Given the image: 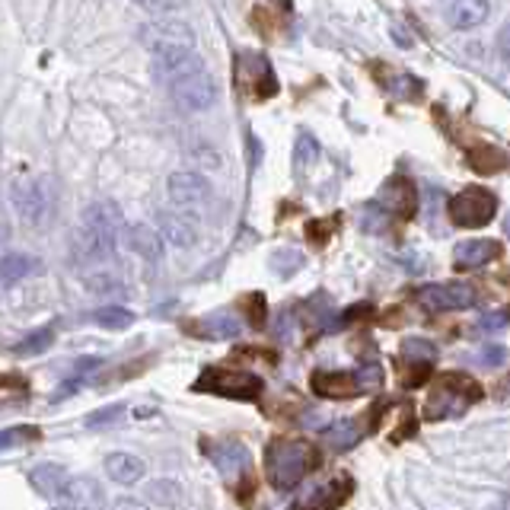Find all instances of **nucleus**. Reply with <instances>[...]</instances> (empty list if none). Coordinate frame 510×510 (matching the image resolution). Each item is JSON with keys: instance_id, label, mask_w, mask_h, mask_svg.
<instances>
[{"instance_id": "1", "label": "nucleus", "mask_w": 510, "mask_h": 510, "mask_svg": "<svg viewBox=\"0 0 510 510\" xmlns=\"http://www.w3.org/2000/svg\"><path fill=\"white\" fill-rule=\"evenodd\" d=\"M121 233V211L112 202H96L83 211L74 236V252L80 262H109Z\"/></svg>"}, {"instance_id": "2", "label": "nucleus", "mask_w": 510, "mask_h": 510, "mask_svg": "<svg viewBox=\"0 0 510 510\" xmlns=\"http://www.w3.org/2000/svg\"><path fill=\"white\" fill-rule=\"evenodd\" d=\"M313 466H316V453L307 440L275 437L265 447V476H269L271 488L278 491H294Z\"/></svg>"}, {"instance_id": "3", "label": "nucleus", "mask_w": 510, "mask_h": 510, "mask_svg": "<svg viewBox=\"0 0 510 510\" xmlns=\"http://www.w3.org/2000/svg\"><path fill=\"white\" fill-rule=\"evenodd\" d=\"M482 386H478L472 376L450 370V373H440L434 380V392L428 399V418H450L463 415L469 405H476L482 399Z\"/></svg>"}, {"instance_id": "4", "label": "nucleus", "mask_w": 510, "mask_h": 510, "mask_svg": "<svg viewBox=\"0 0 510 510\" xmlns=\"http://www.w3.org/2000/svg\"><path fill=\"white\" fill-rule=\"evenodd\" d=\"M265 382L255 373H242V370H221V367H208L198 376L195 390L198 392H214L223 399H236V402H255L262 396Z\"/></svg>"}, {"instance_id": "5", "label": "nucleus", "mask_w": 510, "mask_h": 510, "mask_svg": "<svg viewBox=\"0 0 510 510\" xmlns=\"http://www.w3.org/2000/svg\"><path fill=\"white\" fill-rule=\"evenodd\" d=\"M447 214H450V221L463 230L488 227L497 214V198H495V192H488V188L469 185V188H463L459 195L450 198Z\"/></svg>"}, {"instance_id": "6", "label": "nucleus", "mask_w": 510, "mask_h": 510, "mask_svg": "<svg viewBox=\"0 0 510 510\" xmlns=\"http://www.w3.org/2000/svg\"><path fill=\"white\" fill-rule=\"evenodd\" d=\"M415 300L428 313H453V309H469L476 303V288L472 284L447 281V284H428L415 290Z\"/></svg>"}, {"instance_id": "7", "label": "nucleus", "mask_w": 510, "mask_h": 510, "mask_svg": "<svg viewBox=\"0 0 510 510\" xmlns=\"http://www.w3.org/2000/svg\"><path fill=\"white\" fill-rule=\"evenodd\" d=\"M236 80L255 99H269V96L278 93V80L275 71H271L269 58L255 52H242L240 61H236Z\"/></svg>"}, {"instance_id": "8", "label": "nucleus", "mask_w": 510, "mask_h": 510, "mask_svg": "<svg viewBox=\"0 0 510 510\" xmlns=\"http://www.w3.org/2000/svg\"><path fill=\"white\" fill-rule=\"evenodd\" d=\"M169 93H173V99L179 102L182 109H188V112H204V109H211L217 102V80L208 74V71H195V74L182 77V80L169 83Z\"/></svg>"}, {"instance_id": "9", "label": "nucleus", "mask_w": 510, "mask_h": 510, "mask_svg": "<svg viewBox=\"0 0 510 510\" xmlns=\"http://www.w3.org/2000/svg\"><path fill=\"white\" fill-rule=\"evenodd\" d=\"M204 68V61L195 54V48L188 45H169V48H156L154 52V77L169 87V83L182 80V77L195 74Z\"/></svg>"}, {"instance_id": "10", "label": "nucleus", "mask_w": 510, "mask_h": 510, "mask_svg": "<svg viewBox=\"0 0 510 510\" xmlns=\"http://www.w3.org/2000/svg\"><path fill=\"white\" fill-rule=\"evenodd\" d=\"M376 204H380L390 217H396V221H411L418 211V192L409 179L392 175V179H386V185L380 188Z\"/></svg>"}, {"instance_id": "11", "label": "nucleus", "mask_w": 510, "mask_h": 510, "mask_svg": "<svg viewBox=\"0 0 510 510\" xmlns=\"http://www.w3.org/2000/svg\"><path fill=\"white\" fill-rule=\"evenodd\" d=\"M166 192H169V202L175 208H198L211 198V185L202 173H192V169H182V173H173L166 182Z\"/></svg>"}, {"instance_id": "12", "label": "nucleus", "mask_w": 510, "mask_h": 510, "mask_svg": "<svg viewBox=\"0 0 510 510\" xmlns=\"http://www.w3.org/2000/svg\"><path fill=\"white\" fill-rule=\"evenodd\" d=\"M14 208L26 223H42L52 211V195H48L45 182H16L14 185Z\"/></svg>"}, {"instance_id": "13", "label": "nucleus", "mask_w": 510, "mask_h": 510, "mask_svg": "<svg viewBox=\"0 0 510 510\" xmlns=\"http://www.w3.org/2000/svg\"><path fill=\"white\" fill-rule=\"evenodd\" d=\"M141 42L156 52V48H169V45H188L195 48V33L185 26V23H175V20H156L150 26L141 29Z\"/></svg>"}, {"instance_id": "14", "label": "nucleus", "mask_w": 510, "mask_h": 510, "mask_svg": "<svg viewBox=\"0 0 510 510\" xmlns=\"http://www.w3.org/2000/svg\"><path fill=\"white\" fill-rule=\"evenodd\" d=\"M156 233H160L169 246L188 249V246H195V240H198V223L188 214H182V211H160V214H156Z\"/></svg>"}, {"instance_id": "15", "label": "nucleus", "mask_w": 510, "mask_h": 510, "mask_svg": "<svg viewBox=\"0 0 510 510\" xmlns=\"http://www.w3.org/2000/svg\"><path fill=\"white\" fill-rule=\"evenodd\" d=\"M501 255L504 246L497 240H466L453 249V265L459 271H472V269H482V265H491Z\"/></svg>"}, {"instance_id": "16", "label": "nucleus", "mask_w": 510, "mask_h": 510, "mask_svg": "<svg viewBox=\"0 0 510 510\" xmlns=\"http://www.w3.org/2000/svg\"><path fill=\"white\" fill-rule=\"evenodd\" d=\"M121 233H125V246L137 259H144V262H160L163 259V236L156 233V227H150V223H131Z\"/></svg>"}, {"instance_id": "17", "label": "nucleus", "mask_w": 510, "mask_h": 510, "mask_svg": "<svg viewBox=\"0 0 510 510\" xmlns=\"http://www.w3.org/2000/svg\"><path fill=\"white\" fill-rule=\"evenodd\" d=\"M106 501L102 497V488L93 482V478H71L64 482V488L54 495V504L61 507H99Z\"/></svg>"}, {"instance_id": "18", "label": "nucleus", "mask_w": 510, "mask_h": 510, "mask_svg": "<svg viewBox=\"0 0 510 510\" xmlns=\"http://www.w3.org/2000/svg\"><path fill=\"white\" fill-rule=\"evenodd\" d=\"M313 390L326 399H354L364 392L354 373H326V370L313 373Z\"/></svg>"}, {"instance_id": "19", "label": "nucleus", "mask_w": 510, "mask_h": 510, "mask_svg": "<svg viewBox=\"0 0 510 510\" xmlns=\"http://www.w3.org/2000/svg\"><path fill=\"white\" fill-rule=\"evenodd\" d=\"M211 453H214V463L221 466L223 476L233 478V482L252 466V457H249V450L240 440H227V443H221V447H211Z\"/></svg>"}, {"instance_id": "20", "label": "nucleus", "mask_w": 510, "mask_h": 510, "mask_svg": "<svg viewBox=\"0 0 510 510\" xmlns=\"http://www.w3.org/2000/svg\"><path fill=\"white\" fill-rule=\"evenodd\" d=\"M106 476L118 485H135L144 478V463L137 457H131V453H109Z\"/></svg>"}, {"instance_id": "21", "label": "nucleus", "mask_w": 510, "mask_h": 510, "mask_svg": "<svg viewBox=\"0 0 510 510\" xmlns=\"http://www.w3.org/2000/svg\"><path fill=\"white\" fill-rule=\"evenodd\" d=\"M29 482H33V488L39 491L42 497L54 501V495H58V491L64 488V482H68V469H64V466H54V463H42L29 472Z\"/></svg>"}, {"instance_id": "22", "label": "nucleus", "mask_w": 510, "mask_h": 510, "mask_svg": "<svg viewBox=\"0 0 510 510\" xmlns=\"http://www.w3.org/2000/svg\"><path fill=\"white\" fill-rule=\"evenodd\" d=\"M491 4L488 0H457L450 7V23L457 29H476L488 20Z\"/></svg>"}, {"instance_id": "23", "label": "nucleus", "mask_w": 510, "mask_h": 510, "mask_svg": "<svg viewBox=\"0 0 510 510\" xmlns=\"http://www.w3.org/2000/svg\"><path fill=\"white\" fill-rule=\"evenodd\" d=\"M33 271H39V262H35L33 255H23V252H10L0 259V284L4 288H14L16 281L29 278Z\"/></svg>"}, {"instance_id": "24", "label": "nucleus", "mask_w": 510, "mask_h": 510, "mask_svg": "<svg viewBox=\"0 0 510 510\" xmlns=\"http://www.w3.org/2000/svg\"><path fill=\"white\" fill-rule=\"evenodd\" d=\"M147 501L156 504V507H182L185 504V491L173 478H156V482L147 485Z\"/></svg>"}, {"instance_id": "25", "label": "nucleus", "mask_w": 510, "mask_h": 510, "mask_svg": "<svg viewBox=\"0 0 510 510\" xmlns=\"http://www.w3.org/2000/svg\"><path fill=\"white\" fill-rule=\"evenodd\" d=\"M202 329H204V335H211V338H236L242 332V323L233 313H227V309H217V313L204 316Z\"/></svg>"}, {"instance_id": "26", "label": "nucleus", "mask_w": 510, "mask_h": 510, "mask_svg": "<svg viewBox=\"0 0 510 510\" xmlns=\"http://www.w3.org/2000/svg\"><path fill=\"white\" fill-rule=\"evenodd\" d=\"M469 166L476 169V173L482 175H495L501 173L504 166H507V154H504L501 147H472L469 150Z\"/></svg>"}, {"instance_id": "27", "label": "nucleus", "mask_w": 510, "mask_h": 510, "mask_svg": "<svg viewBox=\"0 0 510 510\" xmlns=\"http://www.w3.org/2000/svg\"><path fill=\"white\" fill-rule=\"evenodd\" d=\"M323 434L332 450H338V453L351 450V447L361 440V428H357L354 421H335V424H329V428H323Z\"/></svg>"}, {"instance_id": "28", "label": "nucleus", "mask_w": 510, "mask_h": 510, "mask_svg": "<svg viewBox=\"0 0 510 510\" xmlns=\"http://www.w3.org/2000/svg\"><path fill=\"white\" fill-rule=\"evenodd\" d=\"M348 495H351V478H338V482L323 485L319 495H313L307 504H313V507H338V504H345Z\"/></svg>"}, {"instance_id": "29", "label": "nucleus", "mask_w": 510, "mask_h": 510, "mask_svg": "<svg viewBox=\"0 0 510 510\" xmlns=\"http://www.w3.org/2000/svg\"><path fill=\"white\" fill-rule=\"evenodd\" d=\"M316 160H319V141H316L309 131H303L294 144V169L297 173H303V169H309Z\"/></svg>"}, {"instance_id": "30", "label": "nucleus", "mask_w": 510, "mask_h": 510, "mask_svg": "<svg viewBox=\"0 0 510 510\" xmlns=\"http://www.w3.org/2000/svg\"><path fill=\"white\" fill-rule=\"evenodd\" d=\"M39 437H42V430L33 428V424H16V428L0 430V453H4V450H14V447H20V443L39 440Z\"/></svg>"}, {"instance_id": "31", "label": "nucleus", "mask_w": 510, "mask_h": 510, "mask_svg": "<svg viewBox=\"0 0 510 510\" xmlns=\"http://www.w3.org/2000/svg\"><path fill=\"white\" fill-rule=\"evenodd\" d=\"M131 319H135V316H131V309H125V307H102L93 313V323L106 326V329H128Z\"/></svg>"}, {"instance_id": "32", "label": "nucleus", "mask_w": 510, "mask_h": 510, "mask_svg": "<svg viewBox=\"0 0 510 510\" xmlns=\"http://www.w3.org/2000/svg\"><path fill=\"white\" fill-rule=\"evenodd\" d=\"M52 342H54V329L52 326H45V329H39V332H33L29 338H23V342L16 345V354H42Z\"/></svg>"}, {"instance_id": "33", "label": "nucleus", "mask_w": 510, "mask_h": 510, "mask_svg": "<svg viewBox=\"0 0 510 510\" xmlns=\"http://www.w3.org/2000/svg\"><path fill=\"white\" fill-rule=\"evenodd\" d=\"M271 269L284 278L294 275V271L303 269V252H297V249H281V252H275V259H271Z\"/></svg>"}, {"instance_id": "34", "label": "nucleus", "mask_w": 510, "mask_h": 510, "mask_svg": "<svg viewBox=\"0 0 510 510\" xmlns=\"http://www.w3.org/2000/svg\"><path fill=\"white\" fill-rule=\"evenodd\" d=\"M125 418V405H109V409H99V411H93V415H87V428H115V424Z\"/></svg>"}, {"instance_id": "35", "label": "nucleus", "mask_w": 510, "mask_h": 510, "mask_svg": "<svg viewBox=\"0 0 510 510\" xmlns=\"http://www.w3.org/2000/svg\"><path fill=\"white\" fill-rule=\"evenodd\" d=\"M118 278H109V275H90L87 278V288L90 294H106V297H118L125 294V288H118Z\"/></svg>"}, {"instance_id": "36", "label": "nucleus", "mask_w": 510, "mask_h": 510, "mask_svg": "<svg viewBox=\"0 0 510 510\" xmlns=\"http://www.w3.org/2000/svg\"><path fill=\"white\" fill-rule=\"evenodd\" d=\"M386 87H390V93L402 96V99H411V96L421 93V83H418V77H409V74L396 77V80H390Z\"/></svg>"}, {"instance_id": "37", "label": "nucleus", "mask_w": 510, "mask_h": 510, "mask_svg": "<svg viewBox=\"0 0 510 510\" xmlns=\"http://www.w3.org/2000/svg\"><path fill=\"white\" fill-rule=\"evenodd\" d=\"M357 382H361V390H376L382 382V370H380V364H364L361 370H357Z\"/></svg>"}, {"instance_id": "38", "label": "nucleus", "mask_w": 510, "mask_h": 510, "mask_svg": "<svg viewBox=\"0 0 510 510\" xmlns=\"http://www.w3.org/2000/svg\"><path fill=\"white\" fill-rule=\"evenodd\" d=\"M144 10H150V14H173V10H182L188 4V0H137Z\"/></svg>"}, {"instance_id": "39", "label": "nucleus", "mask_w": 510, "mask_h": 510, "mask_svg": "<svg viewBox=\"0 0 510 510\" xmlns=\"http://www.w3.org/2000/svg\"><path fill=\"white\" fill-rule=\"evenodd\" d=\"M504 326H507V309H497V313H485L482 319H478V329L482 332H501Z\"/></svg>"}, {"instance_id": "40", "label": "nucleus", "mask_w": 510, "mask_h": 510, "mask_svg": "<svg viewBox=\"0 0 510 510\" xmlns=\"http://www.w3.org/2000/svg\"><path fill=\"white\" fill-rule=\"evenodd\" d=\"M249 303H252V309H249V319H252V326H262L265 323V297L252 294V297H249Z\"/></svg>"}, {"instance_id": "41", "label": "nucleus", "mask_w": 510, "mask_h": 510, "mask_svg": "<svg viewBox=\"0 0 510 510\" xmlns=\"http://www.w3.org/2000/svg\"><path fill=\"white\" fill-rule=\"evenodd\" d=\"M300 421L307 424V428H326V421L319 418V409H309V415H303Z\"/></svg>"}, {"instance_id": "42", "label": "nucleus", "mask_w": 510, "mask_h": 510, "mask_svg": "<svg viewBox=\"0 0 510 510\" xmlns=\"http://www.w3.org/2000/svg\"><path fill=\"white\" fill-rule=\"evenodd\" d=\"M504 361V348H491L482 354V364H501Z\"/></svg>"}, {"instance_id": "43", "label": "nucleus", "mask_w": 510, "mask_h": 510, "mask_svg": "<svg viewBox=\"0 0 510 510\" xmlns=\"http://www.w3.org/2000/svg\"><path fill=\"white\" fill-rule=\"evenodd\" d=\"M118 507H141V501H128L125 497V501H118Z\"/></svg>"}, {"instance_id": "44", "label": "nucleus", "mask_w": 510, "mask_h": 510, "mask_svg": "<svg viewBox=\"0 0 510 510\" xmlns=\"http://www.w3.org/2000/svg\"><path fill=\"white\" fill-rule=\"evenodd\" d=\"M271 4H278V7H284V10H290V0H271Z\"/></svg>"}]
</instances>
